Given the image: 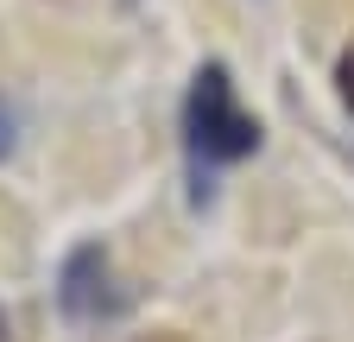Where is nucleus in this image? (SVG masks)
<instances>
[{
  "instance_id": "f257e3e1",
  "label": "nucleus",
  "mask_w": 354,
  "mask_h": 342,
  "mask_svg": "<svg viewBox=\"0 0 354 342\" xmlns=\"http://www.w3.org/2000/svg\"><path fill=\"white\" fill-rule=\"evenodd\" d=\"M184 146H190V171H196V203L215 197V165H234L259 152V120L241 108L234 96V76L228 64H203L190 76V96H184Z\"/></svg>"
},
{
  "instance_id": "f03ea898",
  "label": "nucleus",
  "mask_w": 354,
  "mask_h": 342,
  "mask_svg": "<svg viewBox=\"0 0 354 342\" xmlns=\"http://www.w3.org/2000/svg\"><path fill=\"white\" fill-rule=\"evenodd\" d=\"M57 311L70 323H108L127 311V291L114 285V260L102 241H82L64 253V273H57Z\"/></svg>"
},
{
  "instance_id": "7ed1b4c3",
  "label": "nucleus",
  "mask_w": 354,
  "mask_h": 342,
  "mask_svg": "<svg viewBox=\"0 0 354 342\" xmlns=\"http://www.w3.org/2000/svg\"><path fill=\"white\" fill-rule=\"evenodd\" d=\"M13 146H19V114H13L7 102H0V165L13 159Z\"/></svg>"
},
{
  "instance_id": "20e7f679",
  "label": "nucleus",
  "mask_w": 354,
  "mask_h": 342,
  "mask_svg": "<svg viewBox=\"0 0 354 342\" xmlns=\"http://www.w3.org/2000/svg\"><path fill=\"white\" fill-rule=\"evenodd\" d=\"M335 82H342V102H348V114H354V45L342 51V64H335Z\"/></svg>"
}]
</instances>
